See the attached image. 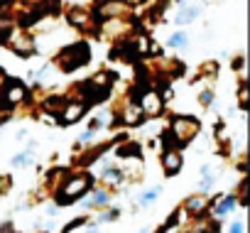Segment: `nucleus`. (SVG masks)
Listing matches in <instances>:
<instances>
[{
	"instance_id": "nucleus-1",
	"label": "nucleus",
	"mask_w": 250,
	"mask_h": 233,
	"mask_svg": "<svg viewBox=\"0 0 250 233\" xmlns=\"http://www.w3.org/2000/svg\"><path fill=\"white\" fill-rule=\"evenodd\" d=\"M93 187V174L91 172H69L54 191V206H69L79 199L86 196V191Z\"/></svg>"
},
{
	"instance_id": "nucleus-2",
	"label": "nucleus",
	"mask_w": 250,
	"mask_h": 233,
	"mask_svg": "<svg viewBox=\"0 0 250 233\" xmlns=\"http://www.w3.org/2000/svg\"><path fill=\"white\" fill-rule=\"evenodd\" d=\"M91 62V47L86 42H74L64 49H59V54L54 57V64L59 66L62 74H71L81 66H86Z\"/></svg>"
},
{
	"instance_id": "nucleus-3",
	"label": "nucleus",
	"mask_w": 250,
	"mask_h": 233,
	"mask_svg": "<svg viewBox=\"0 0 250 233\" xmlns=\"http://www.w3.org/2000/svg\"><path fill=\"white\" fill-rule=\"evenodd\" d=\"M27 96H30V88H27L20 79L8 76V79L3 81V86H0V113H3V118H8L10 110H13L18 103H22Z\"/></svg>"
},
{
	"instance_id": "nucleus-4",
	"label": "nucleus",
	"mask_w": 250,
	"mask_h": 233,
	"mask_svg": "<svg viewBox=\"0 0 250 233\" xmlns=\"http://www.w3.org/2000/svg\"><path fill=\"white\" fill-rule=\"evenodd\" d=\"M199 128H201V123L196 118H191V115H172V121H169V133L174 135L179 150L187 148L199 135Z\"/></svg>"
},
{
	"instance_id": "nucleus-5",
	"label": "nucleus",
	"mask_w": 250,
	"mask_h": 233,
	"mask_svg": "<svg viewBox=\"0 0 250 233\" xmlns=\"http://www.w3.org/2000/svg\"><path fill=\"white\" fill-rule=\"evenodd\" d=\"M110 59H120V62H128V64H138L140 59V52H138V40L135 37H125V40H118L108 54Z\"/></svg>"
},
{
	"instance_id": "nucleus-6",
	"label": "nucleus",
	"mask_w": 250,
	"mask_h": 233,
	"mask_svg": "<svg viewBox=\"0 0 250 233\" xmlns=\"http://www.w3.org/2000/svg\"><path fill=\"white\" fill-rule=\"evenodd\" d=\"M66 20H69V25H71V27H76V30H83V32H88V35L101 37V35L91 27V10H86L83 5H71V8L66 10Z\"/></svg>"
},
{
	"instance_id": "nucleus-7",
	"label": "nucleus",
	"mask_w": 250,
	"mask_h": 233,
	"mask_svg": "<svg viewBox=\"0 0 250 233\" xmlns=\"http://www.w3.org/2000/svg\"><path fill=\"white\" fill-rule=\"evenodd\" d=\"M216 206V196L211 199V196H206V194H194V196H189L187 201H184V211L189 213V216H194V218H199L201 213H206L208 209H213Z\"/></svg>"
},
{
	"instance_id": "nucleus-8",
	"label": "nucleus",
	"mask_w": 250,
	"mask_h": 233,
	"mask_svg": "<svg viewBox=\"0 0 250 233\" xmlns=\"http://www.w3.org/2000/svg\"><path fill=\"white\" fill-rule=\"evenodd\" d=\"M86 110H88V106H86V103H81V101H69V103L64 106L62 115L57 118V123H59V126H71V123H76V121H81V118H83Z\"/></svg>"
},
{
	"instance_id": "nucleus-9",
	"label": "nucleus",
	"mask_w": 250,
	"mask_h": 233,
	"mask_svg": "<svg viewBox=\"0 0 250 233\" xmlns=\"http://www.w3.org/2000/svg\"><path fill=\"white\" fill-rule=\"evenodd\" d=\"M182 165H184L182 152H177V150H165V152H162V169H165L167 177L179 174V172H182Z\"/></svg>"
},
{
	"instance_id": "nucleus-10",
	"label": "nucleus",
	"mask_w": 250,
	"mask_h": 233,
	"mask_svg": "<svg viewBox=\"0 0 250 233\" xmlns=\"http://www.w3.org/2000/svg\"><path fill=\"white\" fill-rule=\"evenodd\" d=\"M118 113H120V118H123V126H143L145 118H147V115L140 110V106H133V103L120 108Z\"/></svg>"
},
{
	"instance_id": "nucleus-11",
	"label": "nucleus",
	"mask_w": 250,
	"mask_h": 233,
	"mask_svg": "<svg viewBox=\"0 0 250 233\" xmlns=\"http://www.w3.org/2000/svg\"><path fill=\"white\" fill-rule=\"evenodd\" d=\"M179 13L174 15V25H189L199 18V5H191V3H179L177 5Z\"/></svg>"
},
{
	"instance_id": "nucleus-12",
	"label": "nucleus",
	"mask_w": 250,
	"mask_h": 233,
	"mask_svg": "<svg viewBox=\"0 0 250 233\" xmlns=\"http://www.w3.org/2000/svg\"><path fill=\"white\" fill-rule=\"evenodd\" d=\"M115 155H118L120 160H130V157L143 160V145H140V143H123V145L115 148Z\"/></svg>"
},
{
	"instance_id": "nucleus-13",
	"label": "nucleus",
	"mask_w": 250,
	"mask_h": 233,
	"mask_svg": "<svg viewBox=\"0 0 250 233\" xmlns=\"http://www.w3.org/2000/svg\"><path fill=\"white\" fill-rule=\"evenodd\" d=\"M110 201V191L108 189H93V194L83 201V206L86 209H101V206H105Z\"/></svg>"
},
{
	"instance_id": "nucleus-14",
	"label": "nucleus",
	"mask_w": 250,
	"mask_h": 233,
	"mask_svg": "<svg viewBox=\"0 0 250 233\" xmlns=\"http://www.w3.org/2000/svg\"><path fill=\"white\" fill-rule=\"evenodd\" d=\"M101 179L105 182V184H120L123 179H125V172L118 167V165H108V167H103V172H101Z\"/></svg>"
},
{
	"instance_id": "nucleus-15",
	"label": "nucleus",
	"mask_w": 250,
	"mask_h": 233,
	"mask_svg": "<svg viewBox=\"0 0 250 233\" xmlns=\"http://www.w3.org/2000/svg\"><path fill=\"white\" fill-rule=\"evenodd\" d=\"M32 162H35V143H30V148H27V150L18 152V155L10 160V165H13L15 169H20V167H27V165H32Z\"/></svg>"
},
{
	"instance_id": "nucleus-16",
	"label": "nucleus",
	"mask_w": 250,
	"mask_h": 233,
	"mask_svg": "<svg viewBox=\"0 0 250 233\" xmlns=\"http://www.w3.org/2000/svg\"><path fill=\"white\" fill-rule=\"evenodd\" d=\"M238 206V196L235 194H228V196H223L216 206H213V211H216V218H223L226 213H230L233 209Z\"/></svg>"
},
{
	"instance_id": "nucleus-17",
	"label": "nucleus",
	"mask_w": 250,
	"mask_h": 233,
	"mask_svg": "<svg viewBox=\"0 0 250 233\" xmlns=\"http://www.w3.org/2000/svg\"><path fill=\"white\" fill-rule=\"evenodd\" d=\"M167 47L169 49H187L189 47V35L187 32H172L167 37Z\"/></svg>"
},
{
	"instance_id": "nucleus-18",
	"label": "nucleus",
	"mask_w": 250,
	"mask_h": 233,
	"mask_svg": "<svg viewBox=\"0 0 250 233\" xmlns=\"http://www.w3.org/2000/svg\"><path fill=\"white\" fill-rule=\"evenodd\" d=\"M160 194H162V187H152V189H145L140 196H138V204L140 206H150V204H155L157 199H160Z\"/></svg>"
},
{
	"instance_id": "nucleus-19",
	"label": "nucleus",
	"mask_w": 250,
	"mask_h": 233,
	"mask_svg": "<svg viewBox=\"0 0 250 233\" xmlns=\"http://www.w3.org/2000/svg\"><path fill=\"white\" fill-rule=\"evenodd\" d=\"M169 5L167 3H157V5H152L150 8V13H147V20L150 22H162V18H165V10H167Z\"/></svg>"
},
{
	"instance_id": "nucleus-20",
	"label": "nucleus",
	"mask_w": 250,
	"mask_h": 233,
	"mask_svg": "<svg viewBox=\"0 0 250 233\" xmlns=\"http://www.w3.org/2000/svg\"><path fill=\"white\" fill-rule=\"evenodd\" d=\"M120 216L118 209H108V211H101L96 218H93V226H101V223H108V221H115Z\"/></svg>"
},
{
	"instance_id": "nucleus-21",
	"label": "nucleus",
	"mask_w": 250,
	"mask_h": 233,
	"mask_svg": "<svg viewBox=\"0 0 250 233\" xmlns=\"http://www.w3.org/2000/svg\"><path fill=\"white\" fill-rule=\"evenodd\" d=\"M83 223H88V216H79V218H74V221H69L64 228H62V233H74L76 228H81Z\"/></svg>"
},
{
	"instance_id": "nucleus-22",
	"label": "nucleus",
	"mask_w": 250,
	"mask_h": 233,
	"mask_svg": "<svg viewBox=\"0 0 250 233\" xmlns=\"http://www.w3.org/2000/svg\"><path fill=\"white\" fill-rule=\"evenodd\" d=\"M238 101H240V110H248V84L240 81V88H238Z\"/></svg>"
},
{
	"instance_id": "nucleus-23",
	"label": "nucleus",
	"mask_w": 250,
	"mask_h": 233,
	"mask_svg": "<svg viewBox=\"0 0 250 233\" xmlns=\"http://www.w3.org/2000/svg\"><path fill=\"white\" fill-rule=\"evenodd\" d=\"M13 189V177L10 174H0V196H5Z\"/></svg>"
},
{
	"instance_id": "nucleus-24",
	"label": "nucleus",
	"mask_w": 250,
	"mask_h": 233,
	"mask_svg": "<svg viewBox=\"0 0 250 233\" xmlns=\"http://www.w3.org/2000/svg\"><path fill=\"white\" fill-rule=\"evenodd\" d=\"M199 103H201V106H213V91H211V88H204V91L199 93Z\"/></svg>"
},
{
	"instance_id": "nucleus-25",
	"label": "nucleus",
	"mask_w": 250,
	"mask_h": 233,
	"mask_svg": "<svg viewBox=\"0 0 250 233\" xmlns=\"http://www.w3.org/2000/svg\"><path fill=\"white\" fill-rule=\"evenodd\" d=\"M213 179H216V174H213V177H201V184H199V187H201V191H204V194L213 187Z\"/></svg>"
},
{
	"instance_id": "nucleus-26",
	"label": "nucleus",
	"mask_w": 250,
	"mask_h": 233,
	"mask_svg": "<svg viewBox=\"0 0 250 233\" xmlns=\"http://www.w3.org/2000/svg\"><path fill=\"white\" fill-rule=\"evenodd\" d=\"M15 35V30H0V44H5V42H10V37Z\"/></svg>"
},
{
	"instance_id": "nucleus-27",
	"label": "nucleus",
	"mask_w": 250,
	"mask_h": 233,
	"mask_svg": "<svg viewBox=\"0 0 250 233\" xmlns=\"http://www.w3.org/2000/svg\"><path fill=\"white\" fill-rule=\"evenodd\" d=\"M0 233H18V231H15L13 221H5V223H0Z\"/></svg>"
},
{
	"instance_id": "nucleus-28",
	"label": "nucleus",
	"mask_w": 250,
	"mask_h": 233,
	"mask_svg": "<svg viewBox=\"0 0 250 233\" xmlns=\"http://www.w3.org/2000/svg\"><path fill=\"white\" fill-rule=\"evenodd\" d=\"M230 66H233L235 71H243V66H245V59H243V57H235V59L230 62Z\"/></svg>"
},
{
	"instance_id": "nucleus-29",
	"label": "nucleus",
	"mask_w": 250,
	"mask_h": 233,
	"mask_svg": "<svg viewBox=\"0 0 250 233\" xmlns=\"http://www.w3.org/2000/svg\"><path fill=\"white\" fill-rule=\"evenodd\" d=\"M228 233H245V226H243V221H235V223L228 228Z\"/></svg>"
},
{
	"instance_id": "nucleus-30",
	"label": "nucleus",
	"mask_w": 250,
	"mask_h": 233,
	"mask_svg": "<svg viewBox=\"0 0 250 233\" xmlns=\"http://www.w3.org/2000/svg\"><path fill=\"white\" fill-rule=\"evenodd\" d=\"M57 211H59V209H57V206H52V209H47V216H57Z\"/></svg>"
},
{
	"instance_id": "nucleus-31",
	"label": "nucleus",
	"mask_w": 250,
	"mask_h": 233,
	"mask_svg": "<svg viewBox=\"0 0 250 233\" xmlns=\"http://www.w3.org/2000/svg\"><path fill=\"white\" fill-rule=\"evenodd\" d=\"M86 233H101V231H98V228H96V226H91V228H88V231H86Z\"/></svg>"
}]
</instances>
